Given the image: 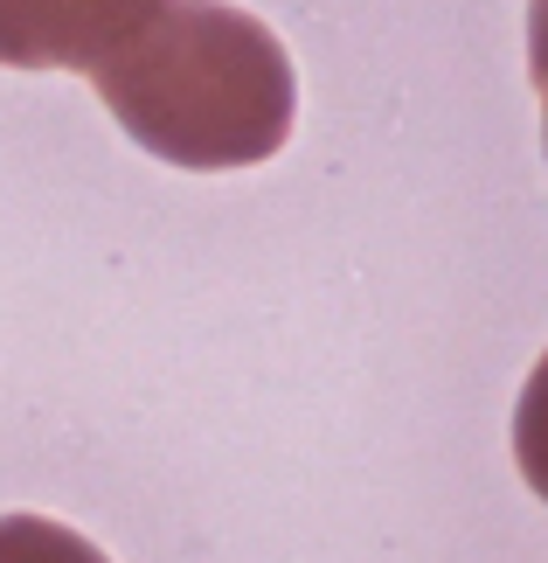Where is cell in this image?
<instances>
[{
  "instance_id": "6da1fadb",
  "label": "cell",
  "mask_w": 548,
  "mask_h": 563,
  "mask_svg": "<svg viewBox=\"0 0 548 563\" xmlns=\"http://www.w3.org/2000/svg\"><path fill=\"white\" fill-rule=\"evenodd\" d=\"M91 84L125 140L194 175L271 161L299 119L284 42L223 0H167L139 42L98 63Z\"/></svg>"
},
{
  "instance_id": "7a4b0ae2",
  "label": "cell",
  "mask_w": 548,
  "mask_h": 563,
  "mask_svg": "<svg viewBox=\"0 0 548 563\" xmlns=\"http://www.w3.org/2000/svg\"><path fill=\"white\" fill-rule=\"evenodd\" d=\"M167 0H0L8 70H98L153 29Z\"/></svg>"
},
{
  "instance_id": "3957f363",
  "label": "cell",
  "mask_w": 548,
  "mask_h": 563,
  "mask_svg": "<svg viewBox=\"0 0 548 563\" xmlns=\"http://www.w3.org/2000/svg\"><path fill=\"white\" fill-rule=\"evenodd\" d=\"M0 563H112V556L49 515H0Z\"/></svg>"
},
{
  "instance_id": "277c9868",
  "label": "cell",
  "mask_w": 548,
  "mask_h": 563,
  "mask_svg": "<svg viewBox=\"0 0 548 563\" xmlns=\"http://www.w3.org/2000/svg\"><path fill=\"white\" fill-rule=\"evenodd\" d=\"M514 460H521V481L535 487V501H548V355L535 362V376L521 383V404H514Z\"/></svg>"
},
{
  "instance_id": "5b68a950",
  "label": "cell",
  "mask_w": 548,
  "mask_h": 563,
  "mask_svg": "<svg viewBox=\"0 0 548 563\" xmlns=\"http://www.w3.org/2000/svg\"><path fill=\"white\" fill-rule=\"evenodd\" d=\"M528 77L541 91V133H548V0H528Z\"/></svg>"
}]
</instances>
